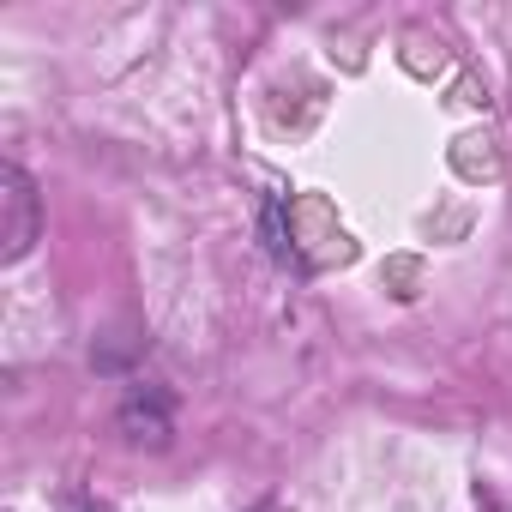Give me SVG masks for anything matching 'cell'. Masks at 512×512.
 <instances>
[{
  "label": "cell",
  "instance_id": "3957f363",
  "mask_svg": "<svg viewBox=\"0 0 512 512\" xmlns=\"http://www.w3.org/2000/svg\"><path fill=\"white\" fill-rule=\"evenodd\" d=\"M61 512H109V506H97L91 494H67V500H61Z\"/></svg>",
  "mask_w": 512,
  "mask_h": 512
},
{
  "label": "cell",
  "instance_id": "6da1fadb",
  "mask_svg": "<svg viewBox=\"0 0 512 512\" xmlns=\"http://www.w3.org/2000/svg\"><path fill=\"white\" fill-rule=\"evenodd\" d=\"M0 205H7V229H0L7 247H0V260L19 266L25 253H31V241H37V187H31V175L19 163L0 169Z\"/></svg>",
  "mask_w": 512,
  "mask_h": 512
},
{
  "label": "cell",
  "instance_id": "7a4b0ae2",
  "mask_svg": "<svg viewBox=\"0 0 512 512\" xmlns=\"http://www.w3.org/2000/svg\"><path fill=\"white\" fill-rule=\"evenodd\" d=\"M121 428H127V440L133 446H163L169 440V398L157 392V386H139L127 404H121Z\"/></svg>",
  "mask_w": 512,
  "mask_h": 512
}]
</instances>
